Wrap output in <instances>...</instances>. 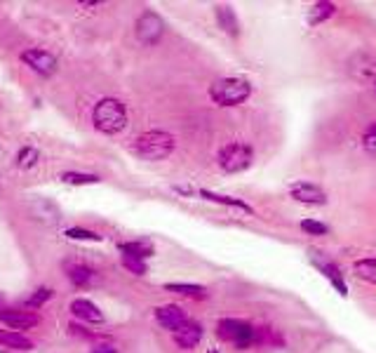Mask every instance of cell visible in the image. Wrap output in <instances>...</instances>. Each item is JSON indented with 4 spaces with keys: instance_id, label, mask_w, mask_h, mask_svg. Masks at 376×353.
Here are the masks:
<instances>
[{
    "instance_id": "cell-28",
    "label": "cell",
    "mask_w": 376,
    "mask_h": 353,
    "mask_svg": "<svg viewBox=\"0 0 376 353\" xmlns=\"http://www.w3.org/2000/svg\"><path fill=\"white\" fill-rule=\"evenodd\" d=\"M68 335L71 337H78V339H85V342H96L99 339L101 342V335L96 330H89L87 325H82V323H78V320H71L68 323Z\"/></svg>"
},
{
    "instance_id": "cell-23",
    "label": "cell",
    "mask_w": 376,
    "mask_h": 353,
    "mask_svg": "<svg viewBox=\"0 0 376 353\" xmlns=\"http://www.w3.org/2000/svg\"><path fill=\"white\" fill-rule=\"evenodd\" d=\"M43 160L41 156V151L36 149V146H22V149L17 151V156H15V165L19 170H34L38 163Z\"/></svg>"
},
{
    "instance_id": "cell-24",
    "label": "cell",
    "mask_w": 376,
    "mask_h": 353,
    "mask_svg": "<svg viewBox=\"0 0 376 353\" xmlns=\"http://www.w3.org/2000/svg\"><path fill=\"white\" fill-rule=\"evenodd\" d=\"M52 297H55V290H52V287H48V285L36 287V290L24 299V309L38 311V309H43V306L48 304V301H50Z\"/></svg>"
},
{
    "instance_id": "cell-15",
    "label": "cell",
    "mask_w": 376,
    "mask_h": 353,
    "mask_svg": "<svg viewBox=\"0 0 376 353\" xmlns=\"http://www.w3.org/2000/svg\"><path fill=\"white\" fill-rule=\"evenodd\" d=\"M0 346L8 351H34V339L24 332H15V330H5L0 327Z\"/></svg>"
},
{
    "instance_id": "cell-5",
    "label": "cell",
    "mask_w": 376,
    "mask_h": 353,
    "mask_svg": "<svg viewBox=\"0 0 376 353\" xmlns=\"http://www.w3.org/2000/svg\"><path fill=\"white\" fill-rule=\"evenodd\" d=\"M254 330L256 327L240 318H222L217 323V337L226 344H233L236 349H250L254 346Z\"/></svg>"
},
{
    "instance_id": "cell-8",
    "label": "cell",
    "mask_w": 376,
    "mask_h": 353,
    "mask_svg": "<svg viewBox=\"0 0 376 353\" xmlns=\"http://www.w3.org/2000/svg\"><path fill=\"white\" fill-rule=\"evenodd\" d=\"M0 323L8 327V330L26 332L41 325V316L29 309H0Z\"/></svg>"
},
{
    "instance_id": "cell-22",
    "label": "cell",
    "mask_w": 376,
    "mask_h": 353,
    "mask_svg": "<svg viewBox=\"0 0 376 353\" xmlns=\"http://www.w3.org/2000/svg\"><path fill=\"white\" fill-rule=\"evenodd\" d=\"M355 278H360L362 282H369V285H376V257H365V259H358L353 264Z\"/></svg>"
},
{
    "instance_id": "cell-26",
    "label": "cell",
    "mask_w": 376,
    "mask_h": 353,
    "mask_svg": "<svg viewBox=\"0 0 376 353\" xmlns=\"http://www.w3.org/2000/svg\"><path fill=\"white\" fill-rule=\"evenodd\" d=\"M64 236H66L68 240H78V243H101L103 236L96 233L92 229H85V226H68L64 231Z\"/></svg>"
},
{
    "instance_id": "cell-35",
    "label": "cell",
    "mask_w": 376,
    "mask_h": 353,
    "mask_svg": "<svg viewBox=\"0 0 376 353\" xmlns=\"http://www.w3.org/2000/svg\"><path fill=\"white\" fill-rule=\"evenodd\" d=\"M207 353H219L217 349H210V351H207Z\"/></svg>"
},
{
    "instance_id": "cell-2",
    "label": "cell",
    "mask_w": 376,
    "mask_h": 353,
    "mask_svg": "<svg viewBox=\"0 0 376 353\" xmlns=\"http://www.w3.org/2000/svg\"><path fill=\"white\" fill-rule=\"evenodd\" d=\"M134 156H139L141 160H151V163H158V160L170 158L174 149H177V139L174 134L167 130H146L137 134L129 144Z\"/></svg>"
},
{
    "instance_id": "cell-32",
    "label": "cell",
    "mask_w": 376,
    "mask_h": 353,
    "mask_svg": "<svg viewBox=\"0 0 376 353\" xmlns=\"http://www.w3.org/2000/svg\"><path fill=\"white\" fill-rule=\"evenodd\" d=\"M89 353H120L118 346L108 344V342H96L92 349H89Z\"/></svg>"
},
{
    "instance_id": "cell-12",
    "label": "cell",
    "mask_w": 376,
    "mask_h": 353,
    "mask_svg": "<svg viewBox=\"0 0 376 353\" xmlns=\"http://www.w3.org/2000/svg\"><path fill=\"white\" fill-rule=\"evenodd\" d=\"M153 316H155V320H158V325H163L165 330H170L172 335L177 330H181V327H184L188 320L186 316V311L181 309L179 304H163V306H155L153 309Z\"/></svg>"
},
{
    "instance_id": "cell-17",
    "label": "cell",
    "mask_w": 376,
    "mask_h": 353,
    "mask_svg": "<svg viewBox=\"0 0 376 353\" xmlns=\"http://www.w3.org/2000/svg\"><path fill=\"white\" fill-rule=\"evenodd\" d=\"M214 15H217V24H219V29H222L224 34H229L231 38L240 36V19L236 15V10L229 8V5H217Z\"/></svg>"
},
{
    "instance_id": "cell-30",
    "label": "cell",
    "mask_w": 376,
    "mask_h": 353,
    "mask_svg": "<svg viewBox=\"0 0 376 353\" xmlns=\"http://www.w3.org/2000/svg\"><path fill=\"white\" fill-rule=\"evenodd\" d=\"M299 226L303 233H308V236H327V231H329L325 222H317V219H303Z\"/></svg>"
},
{
    "instance_id": "cell-10",
    "label": "cell",
    "mask_w": 376,
    "mask_h": 353,
    "mask_svg": "<svg viewBox=\"0 0 376 353\" xmlns=\"http://www.w3.org/2000/svg\"><path fill=\"white\" fill-rule=\"evenodd\" d=\"M289 196L294 198L296 203H301V205H327V201H329L322 186H317L313 182H306V179L291 184L289 186Z\"/></svg>"
},
{
    "instance_id": "cell-33",
    "label": "cell",
    "mask_w": 376,
    "mask_h": 353,
    "mask_svg": "<svg viewBox=\"0 0 376 353\" xmlns=\"http://www.w3.org/2000/svg\"><path fill=\"white\" fill-rule=\"evenodd\" d=\"M3 304H5V297H3V292H0V309H3Z\"/></svg>"
},
{
    "instance_id": "cell-31",
    "label": "cell",
    "mask_w": 376,
    "mask_h": 353,
    "mask_svg": "<svg viewBox=\"0 0 376 353\" xmlns=\"http://www.w3.org/2000/svg\"><path fill=\"white\" fill-rule=\"evenodd\" d=\"M362 146H365L367 153L376 156V120L369 127H365V132H362Z\"/></svg>"
},
{
    "instance_id": "cell-19",
    "label": "cell",
    "mask_w": 376,
    "mask_h": 353,
    "mask_svg": "<svg viewBox=\"0 0 376 353\" xmlns=\"http://www.w3.org/2000/svg\"><path fill=\"white\" fill-rule=\"evenodd\" d=\"M198 198L203 201H210V203H217V205H224V208H236V210H243V212H254L252 205H247L243 198H236V196H224V194H214V191H207V189H198Z\"/></svg>"
},
{
    "instance_id": "cell-27",
    "label": "cell",
    "mask_w": 376,
    "mask_h": 353,
    "mask_svg": "<svg viewBox=\"0 0 376 353\" xmlns=\"http://www.w3.org/2000/svg\"><path fill=\"white\" fill-rule=\"evenodd\" d=\"M334 12H336V5L334 3H315L313 8H310L308 22L313 24V27H317V24L327 22L329 17H334Z\"/></svg>"
},
{
    "instance_id": "cell-7",
    "label": "cell",
    "mask_w": 376,
    "mask_h": 353,
    "mask_svg": "<svg viewBox=\"0 0 376 353\" xmlns=\"http://www.w3.org/2000/svg\"><path fill=\"white\" fill-rule=\"evenodd\" d=\"M19 59L34 71L36 75H41V78H52V75L57 73V69H59L57 57L52 55L50 50H43V48H26L22 50Z\"/></svg>"
},
{
    "instance_id": "cell-9",
    "label": "cell",
    "mask_w": 376,
    "mask_h": 353,
    "mask_svg": "<svg viewBox=\"0 0 376 353\" xmlns=\"http://www.w3.org/2000/svg\"><path fill=\"white\" fill-rule=\"evenodd\" d=\"M68 311H71V316H73V320H78V323H82V325H101L103 320H106L103 311L87 297H75L68 304Z\"/></svg>"
},
{
    "instance_id": "cell-3",
    "label": "cell",
    "mask_w": 376,
    "mask_h": 353,
    "mask_svg": "<svg viewBox=\"0 0 376 353\" xmlns=\"http://www.w3.org/2000/svg\"><path fill=\"white\" fill-rule=\"evenodd\" d=\"M252 92H254V85L243 75H226V78L214 80L210 85V99L224 108L245 104L252 97Z\"/></svg>"
},
{
    "instance_id": "cell-18",
    "label": "cell",
    "mask_w": 376,
    "mask_h": 353,
    "mask_svg": "<svg viewBox=\"0 0 376 353\" xmlns=\"http://www.w3.org/2000/svg\"><path fill=\"white\" fill-rule=\"evenodd\" d=\"M165 290L179 294V297H186V299H196V301L210 297L207 287L198 285V282H165Z\"/></svg>"
},
{
    "instance_id": "cell-11",
    "label": "cell",
    "mask_w": 376,
    "mask_h": 353,
    "mask_svg": "<svg viewBox=\"0 0 376 353\" xmlns=\"http://www.w3.org/2000/svg\"><path fill=\"white\" fill-rule=\"evenodd\" d=\"M348 71H351L358 80H374L376 82V52L374 50L355 52L351 59H348Z\"/></svg>"
},
{
    "instance_id": "cell-25",
    "label": "cell",
    "mask_w": 376,
    "mask_h": 353,
    "mask_svg": "<svg viewBox=\"0 0 376 353\" xmlns=\"http://www.w3.org/2000/svg\"><path fill=\"white\" fill-rule=\"evenodd\" d=\"M282 337L280 332L273 330V327L268 325H261L254 330V346H282Z\"/></svg>"
},
{
    "instance_id": "cell-1",
    "label": "cell",
    "mask_w": 376,
    "mask_h": 353,
    "mask_svg": "<svg viewBox=\"0 0 376 353\" xmlns=\"http://www.w3.org/2000/svg\"><path fill=\"white\" fill-rule=\"evenodd\" d=\"M127 123H129L127 106L118 97H101L92 106L94 130L106 134V137H115V134L125 132Z\"/></svg>"
},
{
    "instance_id": "cell-34",
    "label": "cell",
    "mask_w": 376,
    "mask_h": 353,
    "mask_svg": "<svg viewBox=\"0 0 376 353\" xmlns=\"http://www.w3.org/2000/svg\"><path fill=\"white\" fill-rule=\"evenodd\" d=\"M0 353H12V351H8V349H0Z\"/></svg>"
},
{
    "instance_id": "cell-16",
    "label": "cell",
    "mask_w": 376,
    "mask_h": 353,
    "mask_svg": "<svg viewBox=\"0 0 376 353\" xmlns=\"http://www.w3.org/2000/svg\"><path fill=\"white\" fill-rule=\"evenodd\" d=\"M118 252L122 257H129V259H141L148 261L155 254V247L148 240H125L118 245Z\"/></svg>"
},
{
    "instance_id": "cell-4",
    "label": "cell",
    "mask_w": 376,
    "mask_h": 353,
    "mask_svg": "<svg viewBox=\"0 0 376 353\" xmlns=\"http://www.w3.org/2000/svg\"><path fill=\"white\" fill-rule=\"evenodd\" d=\"M254 158H256L254 146L240 139L229 141V144H224L222 149L217 151V165L226 175H240V172L250 170Z\"/></svg>"
},
{
    "instance_id": "cell-21",
    "label": "cell",
    "mask_w": 376,
    "mask_h": 353,
    "mask_svg": "<svg viewBox=\"0 0 376 353\" xmlns=\"http://www.w3.org/2000/svg\"><path fill=\"white\" fill-rule=\"evenodd\" d=\"M59 179L68 186H92V184H101L99 175H92V172H78V170H64Z\"/></svg>"
},
{
    "instance_id": "cell-14",
    "label": "cell",
    "mask_w": 376,
    "mask_h": 353,
    "mask_svg": "<svg viewBox=\"0 0 376 353\" xmlns=\"http://www.w3.org/2000/svg\"><path fill=\"white\" fill-rule=\"evenodd\" d=\"M203 337H205L203 323H198V320H188L181 330L174 332V344H177L181 351H193L200 342H203Z\"/></svg>"
},
{
    "instance_id": "cell-36",
    "label": "cell",
    "mask_w": 376,
    "mask_h": 353,
    "mask_svg": "<svg viewBox=\"0 0 376 353\" xmlns=\"http://www.w3.org/2000/svg\"><path fill=\"white\" fill-rule=\"evenodd\" d=\"M374 92H376V82H374Z\"/></svg>"
},
{
    "instance_id": "cell-20",
    "label": "cell",
    "mask_w": 376,
    "mask_h": 353,
    "mask_svg": "<svg viewBox=\"0 0 376 353\" xmlns=\"http://www.w3.org/2000/svg\"><path fill=\"white\" fill-rule=\"evenodd\" d=\"M315 266L320 268L322 271V275H325V278L332 282V287L339 294H343V297H346L348 294V285H346V280H343V273H341V268L334 264V261H327V264H322V261H315Z\"/></svg>"
},
{
    "instance_id": "cell-6",
    "label": "cell",
    "mask_w": 376,
    "mask_h": 353,
    "mask_svg": "<svg viewBox=\"0 0 376 353\" xmlns=\"http://www.w3.org/2000/svg\"><path fill=\"white\" fill-rule=\"evenodd\" d=\"M134 36L141 45L146 48H153L163 41L165 36V19L153 10H144L134 22Z\"/></svg>"
},
{
    "instance_id": "cell-29",
    "label": "cell",
    "mask_w": 376,
    "mask_h": 353,
    "mask_svg": "<svg viewBox=\"0 0 376 353\" xmlns=\"http://www.w3.org/2000/svg\"><path fill=\"white\" fill-rule=\"evenodd\" d=\"M120 264L125 271H129L132 275H146L148 273V264L141 259H129V257H120Z\"/></svg>"
},
{
    "instance_id": "cell-13",
    "label": "cell",
    "mask_w": 376,
    "mask_h": 353,
    "mask_svg": "<svg viewBox=\"0 0 376 353\" xmlns=\"http://www.w3.org/2000/svg\"><path fill=\"white\" fill-rule=\"evenodd\" d=\"M64 271H66V278L78 290H85L96 280V271L85 261H64Z\"/></svg>"
}]
</instances>
